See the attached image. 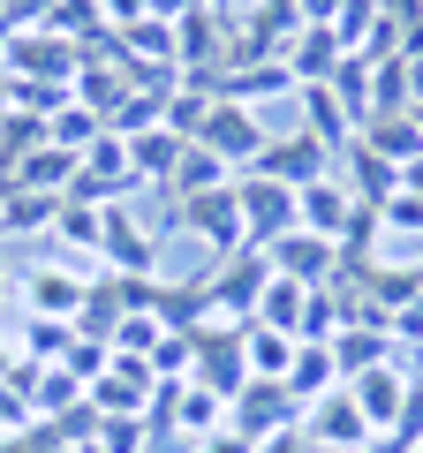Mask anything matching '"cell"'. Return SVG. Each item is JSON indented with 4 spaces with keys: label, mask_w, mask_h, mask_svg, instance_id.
Masks as SVG:
<instances>
[{
    "label": "cell",
    "mask_w": 423,
    "mask_h": 453,
    "mask_svg": "<svg viewBox=\"0 0 423 453\" xmlns=\"http://www.w3.org/2000/svg\"><path fill=\"white\" fill-rule=\"evenodd\" d=\"M310 453H318V446H310Z\"/></svg>",
    "instance_id": "cell-48"
},
{
    "label": "cell",
    "mask_w": 423,
    "mask_h": 453,
    "mask_svg": "<svg viewBox=\"0 0 423 453\" xmlns=\"http://www.w3.org/2000/svg\"><path fill=\"white\" fill-rule=\"evenodd\" d=\"M189 453H258V446H250V438L235 431V423H219V431H204V438H189Z\"/></svg>",
    "instance_id": "cell-37"
},
{
    "label": "cell",
    "mask_w": 423,
    "mask_h": 453,
    "mask_svg": "<svg viewBox=\"0 0 423 453\" xmlns=\"http://www.w3.org/2000/svg\"><path fill=\"white\" fill-rule=\"evenodd\" d=\"M348 401H356V408H363V423L386 438V431H393V416H401V401H408V371H401V363H378V371L348 378Z\"/></svg>",
    "instance_id": "cell-15"
},
{
    "label": "cell",
    "mask_w": 423,
    "mask_h": 453,
    "mask_svg": "<svg viewBox=\"0 0 423 453\" xmlns=\"http://www.w3.org/2000/svg\"><path fill=\"white\" fill-rule=\"evenodd\" d=\"M326 91L341 98V113L356 121V129L371 121V61H356V53H348V61H341V68L326 76Z\"/></svg>",
    "instance_id": "cell-31"
},
{
    "label": "cell",
    "mask_w": 423,
    "mask_h": 453,
    "mask_svg": "<svg viewBox=\"0 0 423 453\" xmlns=\"http://www.w3.org/2000/svg\"><path fill=\"white\" fill-rule=\"evenodd\" d=\"M196 386H212L219 401H235V393L250 386V363H242V325L227 318H204L196 325V363H189Z\"/></svg>",
    "instance_id": "cell-4"
},
{
    "label": "cell",
    "mask_w": 423,
    "mask_h": 453,
    "mask_svg": "<svg viewBox=\"0 0 423 453\" xmlns=\"http://www.w3.org/2000/svg\"><path fill=\"white\" fill-rule=\"evenodd\" d=\"M408 113H416V129H423V98H416V106H408Z\"/></svg>",
    "instance_id": "cell-45"
},
{
    "label": "cell",
    "mask_w": 423,
    "mask_h": 453,
    "mask_svg": "<svg viewBox=\"0 0 423 453\" xmlns=\"http://www.w3.org/2000/svg\"><path fill=\"white\" fill-rule=\"evenodd\" d=\"M378 8V23H393V31H416L423 23V0H371Z\"/></svg>",
    "instance_id": "cell-38"
},
{
    "label": "cell",
    "mask_w": 423,
    "mask_h": 453,
    "mask_svg": "<svg viewBox=\"0 0 423 453\" xmlns=\"http://www.w3.org/2000/svg\"><path fill=\"white\" fill-rule=\"evenodd\" d=\"M378 219H386L393 226V234H423V196H386V204H378Z\"/></svg>",
    "instance_id": "cell-34"
},
{
    "label": "cell",
    "mask_w": 423,
    "mask_h": 453,
    "mask_svg": "<svg viewBox=\"0 0 423 453\" xmlns=\"http://www.w3.org/2000/svg\"><path fill=\"white\" fill-rule=\"evenodd\" d=\"M219 98H235V106L295 98V68H288V61H250V68H227V76H219Z\"/></svg>",
    "instance_id": "cell-19"
},
{
    "label": "cell",
    "mask_w": 423,
    "mask_h": 453,
    "mask_svg": "<svg viewBox=\"0 0 423 453\" xmlns=\"http://www.w3.org/2000/svg\"><path fill=\"white\" fill-rule=\"evenodd\" d=\"M341 8H348V0H295V16H303V23H333Z\"/></svg>",
    "instance_id": "cell-40"
},
{
    "label": "cell",
    "mask_w": 423,
    "mask_h": 453,
    "mask_svg": "<svg viewBox=\"0 0 423 453\" xmlns=\"http://www.w3.org/2000/svg\"><path fill=\"white\" fill-rule=\"evenodd\" d=\"M219 8H258V0H219Z\"/></svg>",
    "instance_id": "cell-44"
},
{
    "label": "cell",
    "mask_w": 423,
    "mask_h": 453,
    "mask_svg": "<svg viewBox=\"0 0 423 453\" xmlns=\"http://www.w3.org/2000/svg\"><path fill=\"white\" fill-rule=\"evenodd\" d=\"M98 257H106V273L121 280H159V242L144 234V219H136L129 204H98Z\"/></svg>",
    "instance_id": "cell-2"
},
{
    "label": "cell",
    "mask_w": 423,
    "mask_h": 453,
    "mask_svg": "<svg viewBox=\"0 0 423 453\" xmlns=\"http://www.w3.org/2000/svg\"><path fill=\"white\" fill-rule=\"evenodd\" d=\"M348 211H356V196H348V181H341V174H326V181H310V189H295V226L326 234V242H341Z\"/></svg>",
    "instance_id": "cell-17"
},
{
    "label": "cell",
    "mask_w": 423,
    "mask_h": 453,
    "mask_svg": "<svg viewBox=\"0 0 423 453\" xmlns=\"http://www.w3.org/2000/svg\"><path fill=\"white\" fill-rule=\"evenodd\" d=\"M46 31H53V38H68V46H91V38H106L114 23H106V8H98V0H61Z\"/></svg>",
    "instance_id": "cell-32"
},
{
    "label": "cell",
    "mask_w": 423,
    "mask_h": 453,
    "mask_svg": "<svg viewBox=\"0 0 423 453\" xmlns=\"http://www.w3.org/2000/svg\"><path fill=\"white\" fill-rule=\"evenodd\" d=\"M98 136H106V113L98 106H83V98H68V106H53V121H46V144H61V151H91Z\"/></svg>",
    "instance_id": "cell-27"
},
{
    "label": "cell",
    "mask_w": 423,
    "mask_h": 453,
    "mask_svg": "<svg viewBox=\"0 0 423 453\" xmlns=\"http://www.w3.org/2000/svg\"><path fill=\"white\" fill-rule=\"evenodd\" d=\"M181 151H189V136H174V129L159 121V129L129 136V174H136V181H159V189H166V174H174Z\"/></svg>",
    "instance_id": "cell-24"
},
{
    "label": "cell",
    "mask_w": 423,
    "mask_h": 453,
    "mask_svg": "<svg viewBox=\"0 0 423 453\" xmlns=\"http://www.w3.org/2000/svg\"><path fill=\"white\" fill-rule=\"evenodd\" d=\"M341 61H348V46L326 31V23H303V31H295V46H288V68H295V83H326Z\"/></svg>",
    "instance_id": "cell-21"
},
{
    "label": "cell",
    "mask_w": 423,
    "mask_h": 453,
    "mask_svg": "<svg viewBox=\"0 0 423 453\" xmlns=\"http://www.w3.org/2000/svg\"><path fill=\"white\" fill-rule=\"evenodd\" d=\"M76 61H83V53L68 46V38H53V31H16V38H8V61H0V76L61 83V91H76Z\"/></svg>",
    "instance_id": "cell-6"
},
{
    "label": "cell",
    "mask_w": 423,
    "mask_h": 453,
    "mask_svg": "<svg viewBox=\"0 0 423 453\" xmlns=\"http://www.w3.org/2000/svg\"><path fill=\"white\" fill-rule=\"evenodd\" d=\"M235 211H242V242L265 250V242H280L295 226V189H280V181H265V174H235Z\"/></svg>",
    "instance_id": "cell-7"
},
{
    "label": "cell",
    "mask_w": 423,
    "mask_h": 453,
    "mask_svg": "<svg viewBox=\"0 0 423 453\" xmlns=\"http://www.w3.org/2000/svg\"><path fill=\"white\" fill-rule=\"evenodd\" d=\"M280 386L295 393V408H318L326 393H341V363H333V348H326V340H295V363H288Z\"/></svg>",
    "instance_id": "cell-16"
},
{
    "label": "cell",
    "mask_w": 423,
    "mask_h": 453,
    "mask_svg": "<svg viewBox=\"0 0 423 453\" xmlns=\"http://www.w3.org/2000/svg\"><path fill=\"white\" fill-rule=\"evenodd\" d=\"M53 234H61L76 257H98V204H76V196H61V219H53Z\"/></svg>",
    "instance_id": "cell-33"
},
{
    "label": "cell",
    "mask_w": 423,
    "mask_h": 453,
    "mask_svg": "<svg viewBox=\"0 0 423 453\" xmlns=\"http://www.w3.org/2000/svg\"><path fill=\"white\" fill-rule=\"evenodd\" d=\"M151 393H159V378H151L144 356H106V371L83 386V401H91L98 416H144Z\"/></svg>",
    "instance_id": "cell-8"
},
{
    "label": "cell",
    "mask_w": 423,
    "mask_h": 453,
    "mask_svg": "<svg viewBox=\"0 0 423 453\" xmlns=\"http://www.w3.org/2000/svg\"><path fill=\"white\" fill-rule=\"evenodd\" d=\"M53 8H61V0H8V8H0V23H8V31H46Z\"/></svg>",
    "instance_id": "cell-35"
},
{
    "label": "cell",
    "mask_w": 423,
    "mask_h": 453,
    "mask_svg": "<svg viewBox=\"0 0 423 453\" xmlns=\"http://www.w3.org/2000/svg\"><path fill=\"white\" fill-rule=\"evenodd\" d=\"M303 438H310L318 453H363L378 431L363 423V408L348 401V386H341V393H326L318 408H303Z\"/></svg>",
    "instance_id": "cell-12"
},
{
    "label": "cell",
    "mask_w": 423,
    "mask_h": 453,
    "mask_svg": "<svg viewBox=\"0 0 423 453\" xmlns=\"http://www.w3.org/2000/svg\"><path fill=\"white\" fill-rule=\"evenodd\" d=\"M416 453H423V446H416Z\"/></svg>",
    "instance_id": "cell-49"
},
{
    "label": "cell",
    "mask_w": 423,
    "mask_h": 453,
    "mask_svg": "<svg viewBox=\"0 0 423 453\" xmlns=\"http://www.w3.org/2000/svg\"><path fill=\"white\" fill-rule=\"evenodd\" d=\"M189 8H196V0H151V16H166V23H181Z\"/></svg>",
    "instance_id": "cell-42"
},
{
    "label": "cell",
    "mask_w": 423,
    "mask_h": 453,
    "mask_svg": "<svg viewBox=\"0 0 423 453\" xmlns=\"http://www.w3.org/2000/svg\"><path fill=\"white\" fill-rule=\"evenodd\" d=\"M295 106H303V136H318L326 151H348L356 144V121L341 113V98L326 83H295Z\"/></svg>",
    "instance_id": "cell-18"
},
{
    "label": "cell",
    "mask_w": 423,
    "mask_h": 453,
    "mask_svg": "<svg viewBox=\"0 0 423 453\" xmlns=\"http://www.w3.org/2000/svg\"><path fill=\"white\" fill-rule=\"evenodd\" d=\"M0 453H31V446H23V438H0Z\"/></svg>",
    "instance_id": "cell-43"
},
{
    "label": "cell",
    "mask_w": 423,
    "mask_h": 453,
    "mask_svg": "<svg viewBox=\"0 0 423 453\" xmlns=\"http://www.w3.org/2000/svg\"><path fill=\"white\" fill-rule=\"evenodd\" d=\"M83 295H91V273H76V265H38V273H23V303H31V318H68V325H76Z\"/></svg>",
    "instance_id": "cell-13"
},
{
    "label": "cell",
    "mask_w": 423,
    "mask_h": 453,
    "mask_svg": "<svg viewBox=\"0 0 423 453\" xmlns=\"http://www.w3.org/2000/svg\"><path fill=\"white\" fill-rule=\"evenodd\" d=\"M227 423L258 446V438H280V431H303V408H295V393L280 386V378H250L242 393L227 401Z\"/></svg>",
    "instance_id": "cell-5"
},
{
    "label": "cell",
    "mask_w": 423,
    "mask_h": 453,
    "mask_svg": "<svg viewBox=\"0 0 423 453\" xmlns=\"http://www.w3.org/2000/svg\"><path fill=\"white\" fill-rule=\"evenodd\" d=\"M326 348H333V363H341V386H348V378H363V371H378V363H401L393 333H386V325H371V318L341 325V333H333Z\"/></svg>",
    "instance_id": "cell-14"
},
{
    "label": "cell",
    "mask_w": 423,
    "mask_h": 453,
    "mask_svg": "<svg viewBox=\"0 0 423 453\" xmlns=\"http://www.w3.org/2000/svg\"><path fill=\"white\" fill-rule=\"evenodd\" d=\"M114 38H121V61H129L136 76L174 68V23L166 16H144V23H129V31H114Z\"/></svg>",
    "instance_id": "cell-22"
},
{
    "label": "cell",
    "mask_w": 423,
    "mask_h": 453,
    "mask_svg": "<svg viewBox=\"0 0 423 453\" xmlns=\"http://www.w3.org/2000/svg\"><path fill=\"white\" fill-rule=\"evenodd\" d=\"M265 288H273V257L250 250V242L204 273V303H212V318H227V325H250V310H258Z\"/></svg>",
    "instance_id": "cell-1"
},
{
    "label": "cell",
    "mask_w": 423,
    "mask_h": 453,
    "mask_svg": "<svg viewBox=\"0 0 423 453\" xmlns=\"http://www.w3.org/2000/svg\"><path fill=\"white\" fill-rule=\"evenodd\" d=\"M250 174H265V181H280V189H310V181H326L333 174V151L318 144V136H265V151H258V166Z\"/></svg>",
    "instance_id": "cell-11"
},
{
    "label": "cell",
    "mask_w": 423,
    "mask_h": 453,
    "mask_svg": "<svg viewBox=\"0 0 423 453\" xmlns=\"http://www.w3.org/2000/svg\"><path fill=\"white\" fill-rule=\"evenodd\" d=\"M61 219V196L46 189H0V234H46Z\"/></svg>",
    "instance_id": "cell-26"
},
{
    "label": "cell",
    "mask_w": 423,
    "mask_h": 453,
    "mask_svg": "<svg viewBox=\"0 0 423 453\" xmlns=\"http://www.w3.org/2000/svg\"><path fill=\"white\" fill-rule=\"evenodd\" d=\"M242 363H250V378H288L295 340L273 333V325H242Z\"/></svg>",
    "instance_id": "cell-30"
},
{
    "label": "cell",
    "mask_w": 423,
    "mask_h": 453,
    "mask_svg": "<svg viewBox=\"0 0 423 453\" xmlns=\"http://www.w3.org/2000/svg\"><path fill=\"white\" fill-rule=\"evenodd\" d=\"M356 144H371L378 159H393V166L423 159V129H416V113H371V121L356 129Z\"/></svg>",
    "instance_id": "cell-20"
},
{
    "label": "cell",
    "mask_w": 423,
    "mask_h": 453,
    "mask_svg": "<svg viewBox=\"0 0 423 453\" xmlns=\"http://www.w3.org/2000/svg\"><path fill=\"white\" fill-rule=\"evenodd\" d=\"M348 196H356V204H386V196H401V166L378 159L371 144H348Z\"/></svg>",
    "instance_id": "cell-23"
},
{
    "label": "cell",
    "mask_w": 423,
    "mask_h": 453,
    "mask_svg": "<svg viewBox=\"0 0 423 453\" xmlns=\"http://www.w3.org/2000/svg\"><path fill=\"white\" fill-rule=\"evenodd\" d=\"M386 333H393V348H423V295L393 310V318H386Z\"/></svg>",
    "instance_id": "cell-36"
},
{
    "label": "cell",
    "mask_w": 423,
    "mask_h": 453,
    "mask_svg": "<svg viewBox=\"0 0 423 453\" xmlns=\"http://www.w3.org/2000/svg\"><path fill=\"white\" fill-rule=\"evenodd\" d=\"M98 8H106V23H114V31H129V23L151 16V0H98Z\"/></svg>",
    "instance_id": "cell-39"
},
{
    "label": "cell",
    "mask_w": 423,
    "mask_h": 453,
    "mask_svg": "<svg viewBox=\"0 0 423 453\" xmlns=\"http://www.w3.org/2000/svg\"><path fill=\"white\" fill-rule=\"evenodd\" d=\"M196 144H204L212 159H227L235 174H250L258 151H265V121H258L250 106H235V98H212L204 121H196Z\"/></svg>",
    "instance_id": "cell-3"
},
{
    "label": "cell",
    "mask_w": 423,
    "mask_h": 453,
    "mask_svg": "<svg viewBox=\"0 0 423 453\" xmlns=\"http://www.w3.org/2000/svg\"><path fill=\"white\" fill-rule=\"evenodd\" d=\"M303 303H310V288H303V280H280V273H273V288L258 295L250 325H273V333H288V340H295V325H303Z\"/></svg>",
    "instance_id": "cell-29"
},
{
    "label": "cell",
    "mask_w": 423,
    "mask_h": 453,
    "mask_svg": "<svg viewBox=\"0 0 423 453\" xmlns=\"http://www.w3.org/2000/svg\"><path fill=\"white\" fill-rule=\"evenodd\" d=\"M76 166H83L76 151H61V144H38L31 159H23L16 174H8V189H46V196H61L68 181H76Z\"/></svg>",
    "instance_id": "cell-25"
},
{
    "label": "cell",
    "mask_w": 423,
    "mask_h": 453,
    "mask_svg": "<svg viewBox=\"0 0 423 453\" xmlns=\"http://www.w3.org/2000/svg\"><path fill=\"white\" fill-rule=\"evenodd\" d=\"M0 8H8V0H0Z\"/></svg>",
    "instance_id": "cell-47"
},
{
    "label": "cell",
    "mask_w": 423,
    "mask_h": 453,
    "mask_svg": "<svg viewBox=\"0 0 423 453\" xmlns=\"http://www.w3.org/2000/svg\"><path fill=\"white\" fill-rule=\"evenodd\" d=\"M174 219L181 234H196L204 250H219V257H235L242 250V211H235V181L227 189H204V196H174Z\"/></svg>",
    "instance_id": "cell-9"
},
{
    "label": "cell",
    "mask_w": 423,
    "mask_h": 453,
    "mask_svg": "<svg viewBox=\"0 0 423 453\" xmlns=\"http://www.w3.org/2000/svg\"><path fill=\"white\" fill-rule=\"evenodd\" d=\"M196 8H219V0H196Z\"/></svg>",
    "instance_id": "cell-46"
},
{
    "label": "cell",
    "mask_w": 423,
    "mask_h": 453,
    "mask_svg": "<svg viewBox=\"0 0 423 453\" xmlns=\"http://www.w3.org/2000/svg\"><path fill=\"white\" fill-rule=\"evenodd\" d=\"M258 453H310L303 431H280V438H258Z\"/></svg>",
    "instance_id": "cell-41"
},
{
    "label": "cell",
    "mask_w": 423,
    "mask_h": 453,
    "mask_svg": "<svg viewBox=\"0 0 423 453\" xmlns=\"http://www.w3.org/2000/svg\"><path fill=\"white\" fill-rule=\"evenodd\" d=\"M227 181H235L227 159H212L204 144H189V151L174 159V174H166V196H204V189H227Z\"/></svg>",
    "instance_id": "cell-28"
},
{
    "label": "cell",
    "mask_w": 423,
    "mask_h": 453,
    "mask_svg": "<svg viewBox=\"0 0 423 453\" xmlns=\"http://www.w3.org/2000/svg\"><path fill=\"white\" fill-rule=\"evenodd\" d=\"M265 257H273L280 280H303V288H333L341 280V242L310 234V226H288L280 242H265Z\"/></svg>",
    "instance_id": "cell-10"
}]
</instances>
